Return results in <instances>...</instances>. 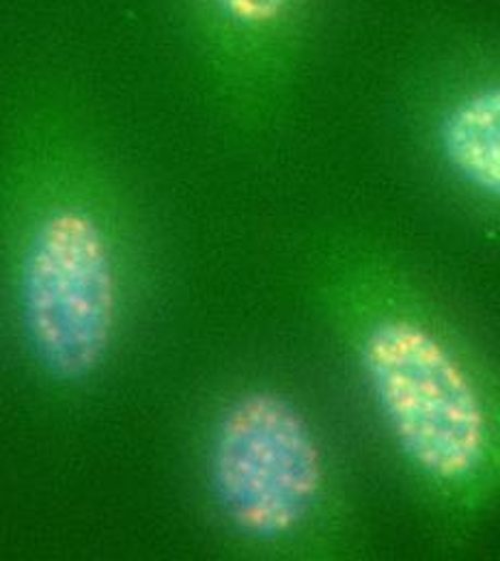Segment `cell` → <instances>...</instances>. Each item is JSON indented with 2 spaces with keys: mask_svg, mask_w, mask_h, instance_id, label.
I'll list each match as a JSON object with an SVG mask.
<instances>
[{
  "mask_svg": "<svg viewBox=\"0 0 500 561\" xmlns=\"http://www.w3.org/2000/svg\"><path fill=\"white\" fill-rule=\"evenodd\" d=\"M7 222L20 329L42 378L80 391L111 365L139 271L119 206L89 153L39 133L22 153Z\"/></svg>",
  "mask_w": 500,
  "mask_h": 561,
  "instance_id": "obj_1",
  "label": "cell"
},
{
  "mask_svg": "<svg viewBox=\"0 0 500 561\" xmlns=\"http://www.w3.org/2000/svg\"><path fill=\"white\" fill-rule=\"evenodd\" d=\"M339 331L397 451L433 501L470 510L499 454V415L475 351L395 280L335 277Z\"/></svg>",
  "mask_w": 500,
  "mask_h": 561,
  "instance_id": "obj_2",
  "label": "cell"
},
{
  "mask_svg": "<svg viewBox=\"0 0 500 561\" xmlns=\"http://www.w3.org/2000/svg\"><path fill=\"white\" fill-rule=\"evenodd\" d=\"M204 471L216 514L261 553L313 549L330 516V465L319 430L286 389H231L208 421Z\"/></svg>",
  "mask_w": 500,
  "mask_h": 561,
  "instance_id": "obj_3",
  "label": "cell"
},
{
  "mask_svg": "<svg viewBox=\"0 0 500 561\" xmlns=\"http://www.w3.org/2000/svg\"><path fill=\"white\" fill-rule=\"evenodd\" d=\"M440 149L466 184L500 199V84L460 98L444 113Z\"/></svg>",
  "mask_w": 500,
  "mask_h": 561,
  "instance_id": "obj_4",
  "label": "cell"
},
{
  "mask_svg": "<svg viewBox=\"0 0 500 561\" xmlns=\"http://www.w3.org/2000/svg\"><path fill=\"white\" fill-rule=\"evenodd\" d=\"M218 9L240 26H266L277 22L293 0H214Z\"/></svg>",
  "mask_w": 500,
  "mask_h": 561,
  "instance_id": "obj_5",
  "label": "cell"
}]
</instances>
